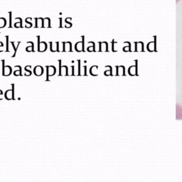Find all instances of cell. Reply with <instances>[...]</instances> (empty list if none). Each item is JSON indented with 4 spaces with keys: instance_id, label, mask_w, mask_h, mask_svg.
I'll list each match as a JSON object with an SVG mask.
<instances>
[{
    "instance_id": "obj_1",
    "label": "cell",
    "mask_w": 182,
    "mask_h": 182,
    "mask_svg": "<svg viewBox=\"0 0 182 182\" xmlns=\"http://www.w3.org/2000/svg\"><path fill=\"white\" fill-rule=\"evenodd\" d=\"M2 65H3V69H2V75L4 76H9L11 73V68L9 65H4V60H2Z\"/></svg>"
},
{
    "instance_id": "obj_2",
    "label": "cell",
    "mask_w": 182,
    "mask_h": 182,
    "mask_svg": "<svg viewBox=\"0 0 182 182\" xmlns=\"http://www.w3.org/2000/svg\"><path fill=\"white\" fill-rule=\"evenodd\" d=\"M82 41H79V42L76 43V46H75V49L78 52L84 51V36H82Z\"/></svg>"
},
{
    "instance_id": "obj_3",
    "label": "cell",
    "mask_w": 182,
    "mask_h": 182,
    "mask_svg": "<svg viewBox=\"0 0 182 182\" xmlns=\"http://www.w3.org/2000/svg\"><path fill=\"white\" fill-rule=\"evenodd\" d=\"M38 51L39 52H43L47 50V44L45 42H40V36H38Z\"/></svg>"
},
{
    "instance_id": "obj_4",
    "label": "cell",
    "mask_w": 182,
    "mask_h": 182,
    "mask_svg": "<svg viewBox=\"0 0 182 182\" xmlns=\"http://www.w3.org/2000/svg\"><path fill=\"white\" fill-rule=\"evenodd\" d=\"M47 81H49L48 79V77L49 76H52L55 73V68L53 65H50V66H47Z\"/></svg>"
},
{
    "instance_id": "obj_5",
    "label": "cell",
    "mask_w": 182,
    "mask_h": 182,
    "mask_svg": "<svg viewBox=\"0 0 182 182\" xmlns=\"http://www.w3.org/2000/svg\"><path fill=\"white\" fill-rule=\"evenodd\" d=\"M59 76H68V68L65 65L61 66V60H59Z\"/></svg>"
},
{
    "instance_id": "obj_6",
    "label": "cell",
    "mask_w": 182,
    "mask_h": 182,
    "mask_svg": "<svg viewBox=\"0 0 182 182\" xmlns=\"http://www.w3.org/2000/svg\"><path fill=\"white\" fill-rule=\"evenodd\" d=\"M63 51H72V47H71V42H63Z\"/></svg>"
},
{
    "instance_id": "obj_7",
    "label": "cell",
    "mask_w": 182,
    "mask_h": 182,
    "mask_svg": "<svg viewBox=\"0 0 182 182\" xmlns=\"http://www.w3.org/2000/svg\"><path fill=\"white\" fill-rule=\"evenodd\" d=\"M12 85H13V88H12V89L8 90V91H7L5 93V98H6L7 100H10L14 98V84H12Z\"/></svg>"
},
{
    "instance_id": "obj_8",
    "label": "cell",
    "mask_w": 182,
    "mask_h": 182,
    "mask_svg": "<svg viewBox=\"0 0 182 182\" xmlns=\"http://www.w3.org/2000/svg\"><path fill=\"white\" fill-rule=\"evenodd\" d=\"M176 120H181L182 119V108L181 105H176Z\"/></svg>"
},
{
    "instance_id": "obj_9",
    "label": "cell",
    "mask_w": 182,
    "mask_h": 182,
    "mask_svg": "<svg viewBox=\"0 0 182 182\" xmlns=\"http://www.w3.org/2000/svg\"><path fill=\"white\" fill-rule=\"evenodd\" d=\"M43 73V67H41V65H38L36 66L34 69V74L36 76H41Z\"/></svg>"
},
{
    "instance_id": "obj_10",
    "label": "cell",
    "mask_w": 182,
    "mask_h": 182,
    "mask_svg": "<svg viewBox=\"0 0 182 182\" xmlns=\"http://www.w3.org/2000/svg\"><path fill=\"white\" fill-rule=\"evenodd\" d=\"M59 42H55L54 44H53V42L50 43V47H51V51L52 52H56V51H59Z\"/></svg>"
},
{
    "instance_id": "obj_11",
    "label": "cell",
    "mask_w": 182,
    "mask_h": 182,
    "mask_svg": "<svg viewBox=\"0 0 182 182\" xmlns=\"http://www.w3.org/2000/svg\"><path fill=\"white\" fill-rule=\"evenodd\" d=\"M36 26L35 27H43V19L42 18H36Z\"/></svg>"
},
{
    "instance_id": "obj_12",
    "label": "cell",
    "mask_w": 182,
    "mask_h": 182,
    "mask_svg": "<svg viewBox=\"0 0 182 182\" xmlns=\"http://www.w3.org/2000/svg\"><path fill=\"white\" fill-rule=\"evenodd\" d=\"M51 21L49 18H45L43 19V28H48L51 27Z\"/></svg>"
},
{
    "instance_id": "obj_13",
    "label": "cell",
    "mask_w": 182,
    "mask_h": 182,
    "mask_svg": "<svg viewBox=\"0 0 182 182\" xmlns=\"http://www.w3.org/2000/svg\"><path fill=\"white\" fill-rule=\"evenodd\" d=\"M72 19L71 17H69V18H66L65 19V27L66 28H69L72 26V24L70 22V21H71Z\"/></svg>"
},
{
    "instance_id": "obj_14",
    "label": "cell",
    "mask_w": 182,
    "mask_h": 182,
    "mask_svg": "<svg viewBox=\"0 0 182 182\" xmlns=\"http://www.w3.org/2000/svg\"><path fill=\"white\" fill-rule=\"evenodd\" d=\"M20 43L21 42H19L18 43V44H17V46H15V43L14 42V41H11V45L13 46V48H14V55H12V57H14L15 56V55H16V51H17V48H18V47H19V46L20 45Z\"/></svg>"
},
{
    "instance_id": "obj_15",
    "label": "cell",
    "mask_w": 182,
    "mask_h": 182,
    "mask_svg": "<svg viewBox=\"0 0 182 182\" xmlns=\"http://www.w3.org/2000/svg\"><path fill=\"white\" fill-rule=\"evenodd\" d=\"M31 20H32V19H31V17L26 19V20H25V21H26L25 27L26 28H30L31 26H32V24H31Z\"/></svg>"
},
{
    "instance_id": "obj_16",
    "label": "cell",
    "mask_w": 182,
    "mask_h": 182,
    "mask_svg": "<svg viewBox=\"0 0 182 182\" xmlns=\"http://www.w3.org/2000/svg\"><path fill=\"white\" fill-rule=\"evenodd\" d=\"M7 21L6 19L4 18H0V29L3 28L6 26Z\"/></svg>"
},
{
    "instance_id": "obj_17",
    "label": "cell",
    "mask_w": 182,
    "mask_h": 182,
    "mask_svg": "<svg viewBox=\"0 0 182 182\" xmlns=\"http://www.w3.org/2000/svg\"><path fill=\"white\" fill-rule=\"evenodd\" d=\"M30 42H31V41H30ZM31 46H30V47H26V51H27V52H31V51L34 52V49H33V47H34V46H33V43L31 42Z\"/></svg>"
},
{
    "instance_id": "obj_18",
    "label": "cell",
    "mask_w": 182,
    "mask_h": 182,
    "mask_svg": "<svg viewBox=\"0 0 182 182\" xmlns=\"http://www.w3.org/2000/svg\"><path fill=\"white\" fill-rule=\"evenodd\" d=\"M30 67H31V65H27V66L25 67V71L26 72L25 73V76H31V74H32L31 71L29 70V69Z\"/></svg>"
},
{
    "instance_id": "obj_19",
    "label": "cell",
    "mask_w": 182,
    "mask_h": 182,
    "mask_svg": "<svg viewBox=\"0 0 182 182\" xmlns=\"http://www.w3.org/2000/svg\"><path fill=\"white\" fill-rule=\"evenodd\" d=\"M21 68L20 66V68H19V70H18V71H16L14 72V76H21Z\"/></svg>"
},
{
    "instance_id": "obj_20",
    "label": "cell",
    "mask_w": 182,
    "mask_h": 182,
    "mask_svg": "<svg viewBox=\"0 0 182 182\" xmlns=\"http://www.w3.org/2000/svg\"><path fill=\"white\" fill-rule=\"evenodd\" d=\"M14 27L19 28V27H22V21H21L20 22H16L14 24Z\"/></svg>"
},
{
    "instance_id": "obj_21",
    "label": "cell",
    "mask_w": 182,
    "mask_h": 182,
    "mask_svg": "<svg viewBox=\"0 0 182 182\" xmlns=\"http://www.w3.org/2000/svg\"><path fill=\"white\" fill-rule=\"evenodd\" d=\"M87 50H88V51H90V52H92V51H95V43L93 44V46H92V47H88V48H87Z\"/></svg>"
},
{
    "instance_id": "obj_22",
    "label": "cell",
    "mask_w": 182,
    "mask_h": 182,
    "mask_svg": "<svg viewBox=\"0 0 182 182\" xmlns=\"http://www.w3.org/2000/svg\"><path fill=\"white\" fill-rule=\"evenodd\" d=\"M6 38H7V51L8 52L9 51V36H7Z\"/></svg>"
},
{
    "instance_id": "obj_23",
    "label": "cell",
    "mask_w": 182,
    "mask_h": 182,
    "mask_svg": "<svg viewBox=\"0 0 182 182\" xmlns=\"http://www.w3.org/2000/svg\"><path fill=\"white\" fill-rule=\"evenodd\" d=\"M9 19H10V21H9V27H11V12H9Z\"/></svg>"
},
{
    "instance_id": "obj_24",
    "label": "cell",
    "mask_w": 182,
    "mask_h": 182,
    "mask_svg": "<svg viewBox=\"0 0 182 182\" xmlns=\"http://www.w3.org/2000/svg\"><path fill=\"white\" fill-rule=\"evenodd\" d=\"M80 62H81V60H78V68H79V69H78V76H80V75H81V69H80V65H81V64H80Z\"/></svg>"
},
{
    "instance_id": "obj_25",
    "label": "cell",
    "mask_w": 182,
    "mask_h": 182,
    "mask_svg": "<svg viewBox=\"0 0 182 182\" xmlns=\"http://www.w3.org/2000/svg\"><path fill=\"white\" fill-rule=\"evenodd\" d=\"M72 70H73L72 76H74V66H72Z\"/></svg>"
},
{
    "instance_id": "obj_26",
    "label": "cell",
    "mask_w": 182,
    "mask_h": 182,
    "mask_svg": "<svg viewBox=\"0 0 182 182\" xmlns=\"http://www.w3.org/2000/svg\"><path fill=\"white\" fill-rule=\"evenodd\" d=\"M4 47L3 43H2V42H0V47Z\"/></svg>"
},
{
    "instance_id": "obj_27",
    "label": "cell",
    "mask_w": 182,
    "mask_h": 182,
    "mask_svg": "<svg viewBox=\"0 0 182 182\" xmlns=\"http://www.w3.org/2000/svg\"><path fill=\"white\" fill-rule=\"evenodd\" d=\"M180 1V0H176V3H178V2Z\"/></svg>"
}]
</instances>
